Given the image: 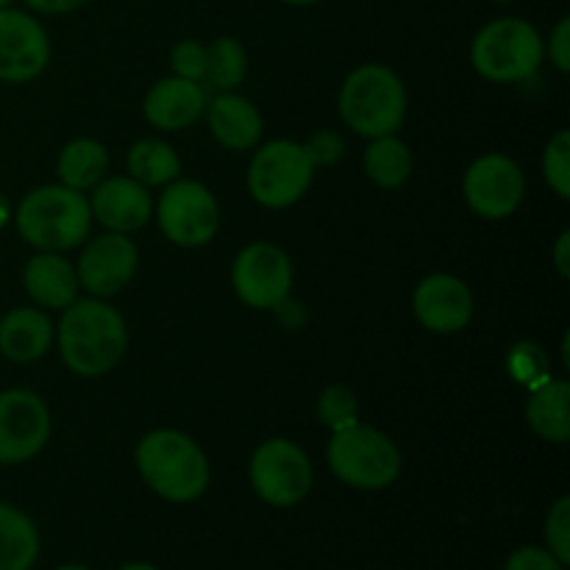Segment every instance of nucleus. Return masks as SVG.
<instances>
[{
	"label": "nucleus",
	"instance_id": "f257e3e1",
	"mask_svg": "<svg viewBox=\"0 0 570 570\" xmlns=\"http://www.w3.org/2000/svg\"><path fill=\"white\" fill-rule=\"evenodd\" d=\"M59 351L76 376L95 379L120 365L128 348V328L120 312L104 301H72L61 309Z\"/></svg>",
	"mask_w": 570,
	"mask_h": 570
},
{
	"label": "nucleus",
	"instance_id": "f03ea898",
	"mask_svg": "<svg viewBox=\"0 0 570 570\" xmlns=\"http://www.w3.org/2000/svg\"><path fill=\"white\" fill-rule=\"evenodd\" d=\"M134 460L145 484L173 504H189L209 488V460L189 434L176 429H156L145 434Z\"/></svg>",
	"mask_w": 570,
	"mask_h": 570
},
{
	"label": "nucleus",
	"instance_id": "7ed1b4c3",
	"mask_svg": "<svg viewBox=\"0 0 570 570\" xmlns=\"http://www.w3.org/2000/svg\"><path fill=\"white\" fill-rule=\"evenodd\" d=\"M14 220L17 232L28 245L61 254L87 239L92 209L83 193H76L65 184H48V187L31 189L20 200Z\"/></svg>",
	"mask_w": 570,
	"mask_h": 570
},
{
	"label": "nucleus",
	"instance_id": "20e7f679",
	"mask_svg": "<svg viewBox=\"0 0 570 570\" xmlns=\"http://www.w3.org/2000/svg\"><path fill=\"white\" fill-rule=\"evenodd\" d=\"M340 117L365 139L387 137L406 117V89L401 78L384 65H362L340 89Z\"/></svg>",
	"mask_w": 570,
	"mask_h": 570
},
{
	"label": "nucleus",
	"instance_id": "39448f33",
	"mask_svg": "<svg viewBox=\"0 0 570 570\" xmlns=\"http://www.w3.org/2000/svg\"><path fill=\"white\" fill-rule=\"evenodd\" d=\"M546 59V42L532 22L501 17L473 37L471 65L495 83H518L532 78Z\"/></svg>",
	"mask_w": 570,
	"mask_h": 570
},
{
	"label": "nucleus",
	"instance_id": "423d86ee",
	"mask_svg": "<svg viewBox=\"0 0 570 570\" xmlns=\"http://www.w3.org/2000/svg\"><path fill=\"white\" fill-rule=\"evenodd\" d=\"M326 460L334 476L356 490H384L401 473V454L393 440L365 423L334 432Z\"/></svg>",
	"mask_w": 570,
	"mask_h": 570
},
{
	"label": "nucleus",
	"instance_id": "0eeeda50",
	"mask_svg": "<svg viewBox=\"0 0 570 570\" xmlns=\"http://www.w3.org/2000/svg\"><path fill=\"white\" fill-rule=\"evenodd\" d=\"M315 178V165L301 142L276 139L256 150L248 167V193L267 209L298 204Z\"/></svg>",
	"mask_w": 570,
	"mask_h": 570
},
{
	"label": "nucleus",
	"instance_id": "6e6552de",
	"mask_svg": "<svg viewBox=\"0 0 570 570\" xmlns=\"http://www.w3.org/2000/svg\"><path fill=\"white\" fill-rule=\"evenodd\" d=\"M250 488L265 504L295 507L312 490V462L293 440H265L250 456Z\"/></svg>",
	"mask_w": 570,
	"mask_h": 570
},
{
	"label": "nucleus",
	"instance_id": "1a4fd4ad",
	"mask_svg": "<svg viewBox=\"0 0 570 570\" xmlns=\"http://www.w3.org/2000/svg\"><path fill=\"white\" fill-rule=\"evenodd\" d=\"M161 234L181 248H200L212 243L220 226V206L209 187L200 181H170L156 206Z\"/></svg>",
	"mask_w": 570,
	"mask_h": 570
},
{
	"label": "nucleus",
	"instance_id": "9d476101",
	"mask_svg": "<svg viewBox=\"0 0 570 570\" xmlns=\"http://www.w3.org/2000/svg\"><path fill=\"white\" fill-rule=\"evenodd\" d=\"M232 284L237 298L250 309H278L293 289L289 256L273 243L248 245L234 259Z\"/></svg>",
	"mask_w": 570,
	"mask_h": 570
},
{
	"label": "nucleus",
	"instance_id": "9b49d317",
	"mask_svg": "<svg viewBox=\"0 0 570 570\" xmlns=\"http://www.w3.org/2000/svg\"><path fill=\"white\" fill-rule=\"evenodd\" d=\"M468 206L484 220H504L515 215L527 195V178L521 167L504 154H484L468 167L462 181Z\"/></svg>",
	"mask_w": 570,
	"mask_h": 570
},
{
	"label": "nucleus",
	"instance_id": "f8f14e48",
	"mask_svg": "<svg viewBox=\"0 0 570 570\" xmlns=\"http://www.w3.org/2000/svg\"><path fill=\"white\" fill-rule=\"evenodd\" d=\"M50 438L48 404L31 390L0 393V465H22L45 449Z\"/></svg>",
	"mask_w": 570,
	"mask_h": 570
},
{
	"label": "nucleus",
	"instance_id": "ddd939ff",
	"mask_svg": "<svg viewBox=\"0 0 570 570\" xmlns=\"http://www.w3.org/2000/svg\"><path fill=\"white\" fill-rule=\"evenodd\" d=\"M50 61L48 31L37 17L20 9H0V81L28 83Z\"/></svg>",
	"mask_w": 570,
	"mask_h": 570
},
{
	"label": "nucleus",
	"instance_id": "4468645a",
	"mask_svg": "<svg viewBox=\"0 0 570 570\" xmlns=\"http://www.w3.org/2000/svg\"><path fill=\"white\" fill-rule=\"evenodd\" d=\"M137 265L139 250L128 239V234H100L89 239L87 248L81 250V259L76 265L78 284L98 298H109L131 282Z\"/></svg>",
	"mask_w": 570,
	"mask_h": 570
},
{
	"label": "nucleus",
	"instance_id": "2eb2a0df",
	"mask_svg": "<svg viewBox=\"0 0 570 570\" xmlns=\"http://www.w3.org/2000/svg\"><path fill=\"white\" fill-rule=\"evenodd\" d=\"M412 309H415L417 323L429 332L456 334L471 323L473 295L462 278L449 276V273H434L415 287Z\"/></svg>",
	"mask_w": 570,
	"mask_h": 570
},
{
	"label": "nucleus",
	"instance_id": "dca6fc26",
	"mask_svg": "<svg viewBox=\"0 0 570 570\" xmlns=\"http://www.w3.org/2000/svg\"><path fill=\"white\" fill-rule=\"evenodd\" d=\"M92 217L115 234L139 232L150 220L154 200H150L148 187L131 176H111L95 187L92 195Z\"/></svg>",
	"mask_w": 570,
	"mask_h": 570
},
{
	"label": "nucleus",
	"instance_id": "f3484780",
	"mask_svg": "<svg viewBox=\"0 0 570 570\" xmlns=\"http://www.w3.org/2000/svg\"><path fill=\"white\" fill-rule=\"evenodd\" d=\"M209 104V92L189 78H161L145 95V120L159 131H184L193 126Z\"/></svg>",
	"mask_w": 570,
	"mask_h": 570
},
{
	"label": "nucleus",
	"instance_id": "a211bd4d",
	"mask_svg": "<svg viewBox=\"0 0 570 570\" xmlns=\"http://www.w3.org/2000/svg\"><path fill=\"white\" fill-rule=\"evenodd\" d=\"M212 137L228 150H250L259 145L265 120L248 98L237 92H220L206 104Z\"/></svg>",
	"mask_w": 570,
	"mask_h": 570
},
{
	"label": "nucleus",
	"instance_id": "6ab92c4d",
	"mask_svg": "<svg viewBox=\"0 0 570 570\" xmlns=\"http://www.w3.org/2000/svg\"><path fill=\"white\" fill-rule=\"evenodd\" d=\"M22 284L33 304L45 309H67L72 301H78V287H81L76 267L65 256L50 254V250H42L28 262Z\"/></svg>",
	"mask_w": 570,
	"mask_h": 570
},
{
	"label": "nucleus",
	"instance_id": "aec40b11",
	"mask_svg": "<svg viewBox=\"0 0 570 570\" xmlns=\"http://www.w3.org/2000/svg\"><path fill=\"white\" fill-rule=\"evenodd\" d=\"M53 345V323L42 309L20 306L0 321V354L11 362H37Z\"/></svg>",
	"mask_w": 570,
	"mask_h": 570
},
{
	"label": "nucleus",
	"instance_id": "412c9836",
	"mask_svg": "<svg viewBox=\"0 0 570 570\" xmlns=\"http://www.w3.org/2000/svg\"><path fill=\"white\" fill-rule=\"evenodd\" d=\"M570 384L566 379H549L538 390L529 393L527 423L538 438L549 443H568L570 440Z\"/></svg>",
	"mask_w": 570,
	"mask_h": 570
},
{
	"label": "nucleus",
	"instance_id": "4be33fe9",
	"mask_svg": "<svg viewBox=\"0 0 570 570\" xmlns=\"http://www.w3.org/2000/svg\"><path fill=\"white\" fill-rule=\"evenodd\" d=\"M39 557V532L31 518L0 501V570H31Z\"/></svg>",
	"mask_w": 570,
	"mask_h": 570
},
{
	"label": "nucleus",
	"instance_id": "5701e85b",
	"mask_svg": "<svg viewBox=\"0 0 570 570\" xmlns=\"http://www.w3.org/2000/svg\"><path fill=\"white\" fill-rule=\"evenodd\" d=\"M56 167H59V178L65 187L76 189V193H87V189H95L106 178L109 154L100 142L81 137L65 145Z\"/></svg>",
	"mask_w": 570,
	"mask_h": 570
},
{
	"label": "nucleus",
	"instance_id": "b1692460",
	"mask_svg": "<svg viewBox=\"0 0 570 570\" xmlns=\"http://www.w3.org/2000/svg\"><path fill=\"white\" fill-rule=\"evenodd\" d=\"M412 165H415V159H412L410 145L395 134L371 139L365 150L367 178L382 189H399L401 184L410 181Z\"/></svg>",
	"mask_w": 570,
	"mask_h": 570
},
{
	"label": "nucleus",
	"instance_id": "393cba45",
	"mask_svg": "<svg viewBox=\"0 0 570 570\" xmlns=\"http://www.w3.org/2000/svg\"><path fill=\"white\" fill-rule=\"evenodd\" d=\"M128 173L137 178L142 187H165V184L176 181L181 173V159L176 150L161 139H139L131 150H128Z\"/></svg>",
	"mask_w": 570,
	"mask_h": 570
},
{
	"label": "nucleus",
	"instance_id": "a878e982",
	"mask_svg": "<svg viewBox=\"0 0 570 570\" xmlns=\"http://www.w3.org/2000/svg\"><path fill=\"white\" fill-rule=\"evenodd\" d=\"M245 70H248V56L243 45L232 37H220L206 45V70L200 87L206 92H234L243 83Z\"/></svg>",
	"mask_w": 570,
	"mask_h": 570
},
{
	"label": "nucleus",
	"instance_id": "bb28decb",
	"mask_svg": "<svg viewBox=\"0 0 570 570\" xmlns=\"http://www.w3.org/2000/svg\"><path fill=\"white\" fill-rule=\"evenodd\" d=\"M507 371L518 384H523L532 393V390H538L540 384L551 379V360L538 343L523 340V343L512 345L510 356H507Z\"/></svg>",
	"mask_w": 570,
	"mask_h": 570
},
{
	"label": "nucleus",
	"instance_id": "cd10ccee",
	"mask_svg": "<svg viewBox=\"0 0 570 570\" xmlns=\"http://www.w3.org/2000/svg\"><path fill=\"white\" fill-rule=\"evenodd\" d=\"M317 415H321L323 426H328L332 432H343V429L354 426V423H360L356 421V415H360L356 395L343 384L326 387L317 399Z\"/></svg>",
	"mask_w": 570,
	"mask_h": 570
},
{
	"label": "nucleus",
	"instance_id": "c85d7f7f",
	"mask_svg": "<svg viewBox=\"0 0 570 570\" xmlns=\"http://www.w3.org/2000/svg\"><path fill=\"white\" fill-rule=\"evenodd\" d=\"M543 176L557 198H570V134L562 128L549 139L543 154Z\"/></svg>",
	"mask_w": 570,
	"mask_h": 570
},
{
	"label": "nucleus",
	"instance_id": "c756f323",
	"mask_svg": "<svg viewBox=\"0 0 570 570\" xmlns=\"http://www.w3.org/2000/svg\"><path fill=\"white\" fill-rule=\"evenodd\" d=\"M546 543H549V551L562 562V566H570V499L562 495L554 507L549 510V518H546Z\"/></svg>",
	"mask_w": 570,
	"mask_h": 570
},
{
	"label": "nucleus",
	"instance_id": "7c9ffc66",
	"mask_svg": "<svg viewBox=\"0 0 570 570\" xmlns=\"http://www.w3.org/2000/svg\"><path fill=\"white\" fill-rule=\"evenodd\" d=\"M170 65L178 78H189V81L200 83L206 70V45L195 42V39H181V42L170 50Z\"/></svg>",
	"mask_w": 570,
	"mask_h": 570
},
{
	"label": "nucleus",
	"instance_id": "2f4dec72",
	"mask_svg": "<svg viewBox=\"0 0 570 570\" xmlns=\"http://www.w3.org/2000/svg\"><path fill=\"white\" fill-rule=\"evenodd\" d=\"M504 570H566V566L543 546H523L512 551Z\"/></svg>",
	"mask_w": 570,
	"mask_h": 570
},
{
	"label": "nucleus",
	"instance_id": "473e14b6",
	"mask_svg": "<svg viewBox=\"0 0 570 570\" xmlns=\"http://www.w3.org/2000/svg\"><path fill=\"white\" fill-rule=\"evenodd\" d=\"M306 154H309L312 165L321 167V165H337L340 159H343V137H340L337 131H317L312 134L309 142L304 145Z\"/></svg>",
	"mask_w": 570,
	"mask_h": 570
},
{
	"label": "nucleus",
	"instance_id": "72a5a7b5",
	"mask_svg": "<svg viewBox=\"0 0 570 570\" xmlns=\"http://www.w3.org/2000/svg\"><path fill=\"white\" fill-rule=\"evenodd\" d=\"M549 59L560 72H570V17H562L551 31Z\"/></svg>",
	"mask_w": 570,
	"mask_h": 570
},
{
	"label": "nucleus",
	"instance_id": "f704fd0d",
	"mask_svg": "<svg viewBox=\"0 0 570 570\" xmlns=\"http://www.w3.org/2000/svg\"><path fill=\"white\" fill-rule=\"evenodd\" d=\"M87 0H26L28 9L37 14H70V11L81 9Z\"/></svg>",
	"mask_w": 570,
	"mask_h": 570
},
{
	"label": "nucleus",
	"instance_id": "c9c22d12",
	"mask_svg": "<svg viewBox=\"0 0 570 570\" xmlns=\"http://www.w3.org/2000/svg\"><path fill=\"white\" fill-rule=\"evenodd\" d=\"M568 248H570V232H562L560 239H557V248H554V265H557V271H560L562 278L570 276Z\"/></svg>",
	"mask_w": 570,
	"mask_h": 570
},
{
	"label": "nucleus",
	"instance_id": "e433bc0d",
	"mask_svg": "<svg viewBox=\"0 0 570 570\" xmlns=\"http://www.w3.org/2000/svg\"><path fill=\"white\" fill-rule=\"evenodd\" d=\"M120 570H159V568L150 566V562H128V566H122Z\"/></svg>",
	"mask_w": 570,
	"mask_h": 570
},
{
	"label": "nucleus",
	"instance_id": "4c0bfd02",
	"mask_svg": "<svg viewBox=\"0 0 570 570\" xmlns=\"http://www.w3.org/2000/svg\"><path fill=\"white\" fill-rule=\"evenodd\" d=\"M6 220H9V204H6L3 195H0V226H3Z\"/></svg>",
	"mask_w": 570,
	"mask_h": 570
},
{
	"label": "nucleus",
	"instance_id": "58836bf2",
	"mask_svg": "<svg viewBox=\"0 0 570 570\" xmlns=\"http://www.w3.org/2000/svg\"><path fill=\"white\" fill-rule=\"evenodd\" d=\"M289 6H312V3H321V0H284Z\"/></svg>",
	"mask_w": 570,
	"mask_h": 570
},
{
	"label": "nucleus",
	"instance_id": "ea45409f",
	"mask_svg": "<svg viewBox=\"0 0 570 570\" xmlns=\"http://www.w3.org/2000/svg\"><path fill=\"white\" fill-rule=\"evenodd\" d=\"M56 570H89L87 566H61V568H56Z\"/></svg>",
	"mask_w": 570,
	"mask_h": 570
},
{
	"label": "nucleus",
	"instance_id": "a19ab883",
	"mask_svg": "<svg viewBox=\"0 0 570 570\" xmlns=\"http://www.w3.org/2000/svg\"><path fill=\"white\" fill-rule=\"evenodd\" d=\"M6 6H11V0H0V9H6Z\"/></svg>",
	"mask_w": 570,
	"mask_h": 570
},
{
	"label": "nucleus",
	"instance_id": "79ce46f5",
	"mask_svg": "<svg viewBox=\"0 0 570 570\" xmlns=\"http://www.w3.org/2000/svg\"><path fill=\"white\" fill-rule=\"evenodd\" d=\"M493 3H512V0H493Z\"/></svg>",
	"mask_w": 570,
	"mask_h": 570
}]
</instances>
